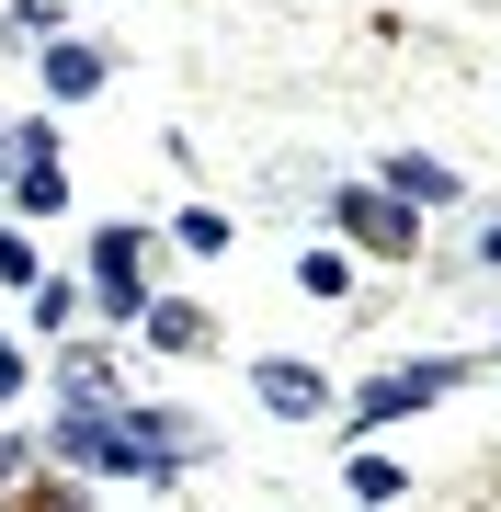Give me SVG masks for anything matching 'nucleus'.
<instances>
[{"mask_svg":"<svg viewBox=\"0 0 501 512\" xmlns=\"http://www.w3.org/2000/svg\"><path fill=\"white\" fill-rule=\"evenodd\" d=\"M479 262H490V274H501V217H490V228H479Z\"/></svg>","mask_w":501,"mask_h":512,"instance_id":"12","label":"nucleus"},{"mask_svg":"<svg viewBox=\"0 0 501 512\" xmlns=\"http://www.w3.org/2000/svg\"><path fill=\"white\" fill-rule=\"evenodd\" d=\"M456 365H410V376H376L365 399H353V421H399V410H422V399H445Z\"/></svg>","mask_w":501,"mask_h":512,"instance_id":"2","label":"nucleus"},{"mask_svg":"<svg viewBox=\"0 0 501 512\" xmlns=\"http://www.w3.org/2000/svg\"><path fill=\"white\" fill-rule=\"evenodd\" d=\"M149 330H160L171 353H205V308H149Z\"/></svg>","mask_w":501,"mask_h":512,"instance_id":"9","label":"nucleus"},{"mask_svg":"<svg viewBox=\"0 0 501 512\" xmlns=\"http://www.w3.org/2000/svg\"><path fill=\"white\" fill-rule=\"evenodd\" d=\"M12 194H23V217H57V205H69V171H57V137H46V126L23 137V183H12Z\"/></svg>","mask_w":501,"mask_h":512,"instance_id":"4","label":"nucleus"},{"mask_svg":"<svg viewBox=\"0 0 501 512\" xmlns=\"http://www.w3.org/2000/svg\"><path fill=\"white\" fill-rule=\"evenodd\" d=\"M251 387H262V410H285V421H308V410H331V387H319L308 365H262Z\"/></svg>","mask_w":501,"mask_h":512,"instance_id":"6","label":"nucleus"},{"mask_svg":"<svg viewBox=\"0 0 501 512\" xmlns=\"http://www.w3.org/2000/svg\"><path fill=\"white\" fill-rule=\"evenodd\" d=\"M12 387H23V353H12V342H0V399H12Z\"/></svg>","mask_w":501,"mask_h":512,"instance_id":"11","label":"nucleus"},{"mask_svg":"<svg viewBox=\"0 0 501 512\" xmlns=\"http://www.w3.org/2000/svg\"><path fill=\"white\" fill-rule=\"evenodd\" d=\"M0 285H23V296H35V285H46V262L23 251V239H0Z\"/></svg>","mask_w":501,"mask_h":512,"instance_id":"10","label":"nucleus"},{"mask_svg":"<svg viewBox=\"0 0 501 512\" xmlns=\"http://www.w3.org/2000/svg\"><path fill=\"white\" fill-rule=\"evenodd\" d=\"M342 228L365 251H410V205H388V194H342Z\"/></svg>","mask_w":501,"mask_h":512,"instance_id":"5","label":"nucleus"},{"mask_svg":"<svg viewBox=\"0 0 501 512\" xmlns=\"http://www.w3.org/2000/svg\"><path fill=\"white\" fill-rule=\"evenodd\" d=\"M137 262H149V239H137V228H103V239H92V285H103V308H137Z\"/></svg>","mask_w":501,"mask_h":512,"instance_id":"3","label":"nucleus"},{"mask_svg":"<svg viewBox=\"0 0 501 512\" xmlns=\"http://www.w3.org/2000/svg\"><path fill=\"white\" fill-rule=\"evenodd\" d=\"M46 92H57V103L103 92V57H92V46H46Z\"/></svg>","mask_w":501,"mask_h":512,"instance_id":"8","label":"nucleus"},{"mask_svg":"<svg viewBox=\"0 0 501 512\" xmlns=\"http://www.w3.org/2000/svg\"><path fill=\"white\" fill-rule=\"evenodd\" d=\"M57 456L137 478V467H183L194 444H183V421H171V410H69V421H57Z\"/></svg>","mask_w":501,"mask_h":512,"instance_id":"1","label":"nucleus"},{"mask_svg":"<svg viewBox=\"0 0 501 512\" xmlns=\"http://www.w3.org/2000/svg\"><path fill=\"white\" fill-rule=\"evenodd\" d=\"M388 205H410V217L422 205H456V171L445 160H388Z\"/></svg>","mask_w":501,"mask_h":512,"instance_id":"7","label":"nucleus"}]
</instances>
